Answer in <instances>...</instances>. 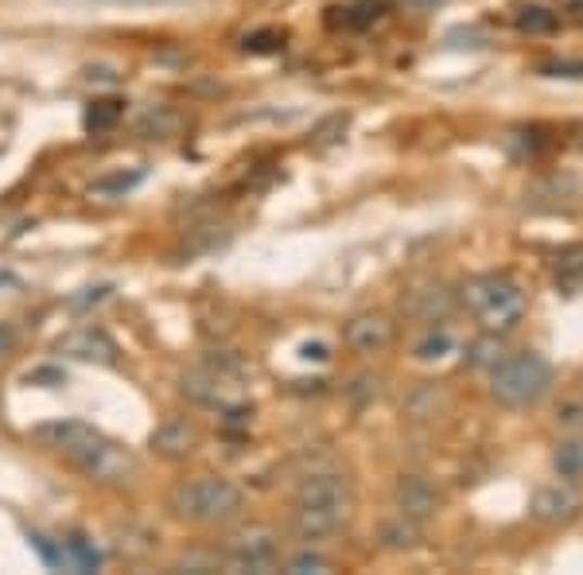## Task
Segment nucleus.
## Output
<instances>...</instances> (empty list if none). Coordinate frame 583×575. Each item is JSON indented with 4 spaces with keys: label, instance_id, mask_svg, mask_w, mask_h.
Listing matches in <instances>:
<instances>
[{
    "label": "nucleus",
    "instance_id": "f257e3e1",
    "mask_svg": "<svg viewBox=\"0 0 583 575\" xmlns=\"http://www.w3.org/2000/svg\"><path fill=\"white\" fill-rule=\"evenodd\" d=\"M31 439L39 447H47V451H59L90 483L129 486L140 478V459L132 455V447L110 439L105 432L86 424V420H51V424H39L31 432Z\"/></svg>",
    "mask_w": 583,
    "mask_h": 575
},
{
    "label": "nucleus",
    "instance_id": "f03ea898",
    "mask_svg": "<svg viewBox=\"0 0 583 575\" xmlns=\"http://www.w3.org/2000/svg\"><path fill=\"white\" fill-rule=\"evenodd\" d=\"M167 510L176 513L187 525H230L245 513V494L230 483V478H218V474H199V478H183V483L172 486L167 494Z\"/></svg>",
    "mask_w": 583,
    "mask_h": 575
},
{
    "label": "nucleus",
    "instance_id": "7ed1b4c3",
    "mask_svg": "<svg viewBox=\"0 0 583 575\" xmlns=\"http://www.w3.org/2000/svg\"><path fill=\"white\" fill-rule=\"evenodd\" d=\"M179 393H183L191 405L214 412H230L238 405H245V366L230 354H211L203 366H191V370L179 378Z\"/></svg>",
    "mask_w": 583,
    "mask_h": 575
},
{
    "label": "nucleus",
    "instance_id": "20e7f679",
    "mask_svg": "<svg viewBox=\"0 0 583 575\" xmlns=\"http://www.w3.org/2000/svg\"><path fill=\"white\" fill-rule=\"evenodd\" d=\"M553 389V362L537 350L506 354L491 370V397L502 409H529Z\"/></svg>",
    "mask_w": 583,
    "mask_h": 575
},
{
    "label": "nucleus",
    "instance_id": "39448f33",
    "mask_svg": "<svg viewBox=\"0 0 583 575\" xmlns=\"http://www.w3.org/2000/svg\"><path fill=\"white\" fill-rule=\"evenodd\" d=\"M464 304L479 319L482 331H509V327L521 323L529 299H525V288L514 277H506V272H482V277L467 280Z\"/></svg>",
    "mask_w": 583,
    "mask_h": 575
},
{
    "label": "nucleus",
    "instance_id": "423d86ee",
    "mask_svg": "<svg viewBox=\"0 0 583 575\" xmlns=\"http://www.w3.org/2000/svg\"><path fill=\"white\" fill-rule=\"evenodd\" d=\"M223 567L250 575L280 572V537L269 525H250V529L233 533L223 545Z\"/></svg>",
    "mask_w": 583,
    "mask_h": 575
},
{
    "label": "nucleus",
    "instance_id": "0eeeda50",
    "mask_svg": "<svg viewBox=\"0 0 583 575\" xmlns=\"http://www.w3.org/2000/svg\"><path fill=\"white\" fill-rule=\"evenodd\" d=\"M580 510H583V498L565 478L537 486L533 498H529V518L537 521V525H568V521L580 518Z\"/></svg>",
    "mask_w": 583,
    "mask_h": 575
},
{
    "label": "nucleus",
    "instance_id": "6e6552de",
    "mask_svg": "<svg viewBox=\"0 0 583 575\" xmlns=\"http://www.w3.org/2000/svg\"><path fill=\"white\" fill-rule=\"evenodd\" d=\"M346 521H351V506H334V501H296L292 506V533L300 540L334 537Z\"/></svg>",
    "mask_w": 583,
    "mask_h": 575
},
{
    "label": "nucleus",
    "instance_id": "1a4fd4ad",
    "mask_svg": "<svg viewBox=\"0 0 583 575\" xmlns=\"http://www.w3.org/2000/svg\"><path fill=\"white\" fill-rule=\"evenodd\" d=\"M55 350L63 358H75V362H98V366L117 362V343H113L102 327H78V331L63 334L55 343Z\"/></svg>",
    "mask_w": 583,
    "mask_h": 575
},
{
    "label": "nucleus",
    "instance_id": "9d476101",
    "mask_svg": "<svg viewBox=\"0 0 583 575\" xmlns=\"http://www.w3.org/2000/svg\"><path fill=\"white\" fill-rule=\"evenodd\" d=\"M393 334H397L393 319L381 311H366V316H354L346 323V346L362 358H373V354H385L393 346Z\"/></svg>",
    "mask_w": 583,
    "mask_h": 575
},
{
    "label": "nucleus",
    "instance_id": "9b49d317",
    "mask_svg": "<svg viewBox=\"0 0 583 575\" xmlns=\"http://www.w3.org/2000/svg\"><path fill=\"white\" fill-rule=\"evenodd\" d=\"M440 501L444 498H440V490L428 483L424 474H401L397 483H393V506L401 513H408V518L432 521L440 513Z\"/></svg>",
    "mask_w": 583,
    "mask_h": 575
},
{
    "label": "nucleus",
    "instance_id": "f8f14e48",
    "mask_svg": "<svg viewBox=\"0 0 583 575\" xmlns=\"http://www.w3.org/2000/svg\"><path fill=\"white\" fill-rule=\"evenodd\" d=\"M149 444H152V451L164 455V459H187V455L199 447V427L187 417H167L164 424H156Z\"/></svg>",
    "mask_w": 583,
    "mask_h": 575
},
{
    "label": "nucleus",
    "instance_id": "ddd939ff",
    "mask_svg": "<svg viewBox=\"0 0 583 575\" xmlns=\"http://www.w3.org/2000/svg\"><path fill=\"white\" fill-rule=\"evenodd\" d=\"M378 537H381V545H385L389 552H413V548L424 540V521H417V518H408V513L393 510L378 525Z\"/></svg>",
    "mask_w": 583,
    "mask_h": 575
},
{
    "label": "nucleus",
    "instance_id": "4468645a",
    "mask_svg": "<svg viewBox=\"0 0 583 575\" xmlns=\"http://www.w3.org/2000/svg\"><path fill=\"white\" fill-rule=\"evenodd\" d=\"M447 311H452V292H447V288H417V292H408V299H405V316L424 319V323L444 319Z\"/></svg>",
    "mask_w": 583,
    "mask_h": 575
},
{
    "label": "nucleus",
    "instance_id": "2eb2a0df",
    "mask_svg": "<svg viewBox=\"0 0 583 575\" xmlns=\"http://www.w3.org/2000/svg\"><path fill=\"white\" fill-rule=\"evenodd\" d=\"M553 471H556V478H565V483H572V486L583 483V436H572L556 447Z\"/></svg>",
    "mask_w": 583,
    "mask_h": 575
},
{
    "label": "nucleus",
    "instance_id": "dca6fc26",
    "mask_svg": "<svg viewBox=\"0 0 583 575\" xmlns=\"http://www.w3.org/2000/svg\"><path fill=\"white\" fill-rule=\"evenodd\" d=\"M121 117H125V102H121V98H98V102L86 105L83 125H86V132H105V129H113Z\"/></svg>",
    "mask_w": 583,
    "mask_h": 575
},
{
    "label": "nucleus",
    "instance_id": "f3484780",
    "mask_svg": "<svg viewBox=\"0 0 583 575\" xmlns=\"http://www.w3.org/2000/svg\"><path fill=\"white\" fill-rule=\"evenodd\" d=\"M506 358V346H502V331L479 334L471 346H467V362L479 366V370H494V366Z\"/></svg>",
    "mask_w": 583,
    "mask_h": 575
},
{
    "label": "nucleus",
    "instance_id": "a211bd4d",
    "mask_svg": "<svg viewBox=\"0 0 583 575\" xmlns=\"http://www.w3.org/2000/svg\"><path fill=\"white\" fill-rule=\"evenodd\" d=\"M339 12H343V28L362 31V28H370V24H378V20L385 16L389 0H354V4H346V9H339Z\"/></svg>",
    "mask_w": 583,
    "mask_h": 575
},
{
    "label": "nucleus",
    "instance_id": "6ab92c4d",
    "mask_svg": "<svg viewBox=\"0 0 583 575\" xmlns=\"http://www.w3.org/2000/svg\"><path fill=\"white\" fill-rule=\"evenodd\" d=\"M514 24H518L521 31H529V36H548V31L560 28V16L548 9H541V4H521L518 16H514Z\"/></svg>",
    "mask_w": 583,
    "mask_h": 575
},
{
    "label": "nucleus",
    "instance_id": "aec40b11",
    "mask_svg": "<svg viewBox=\"0 0 583 575\" xmlns=\"http://www.w3.org/2000/svg\"><path fill=\"white\" fill-rule=\"evenodd\" d=\"M66 552L75 557L78 572H98V567H102V552H98V548H93L86 537H78V533H75L71 540H66Z\"/></svg>",
    "mask_w": 583,
    "mask_h": 575
},
{
    "label": "nucleus",
    "instance_id": "412c9836",
    "mask_svg": "<svg viewBox=\"0 0 583 575\" xmlns=\"http://www.w3.org/2000/svg\"><path fill=\"white\" fill-rule=\"evenodd\" d=\"M140 179H144V171H129V176L121 171V176L98 179V183H93L90 191H93V195H125V191H132V187H137Z\"/></svg>",
    "mask_w": 583,
    "mask_h": 575
},
{
    "label": "nucleus",
    "instance_id": "4be33fe9",
    "mask_svg": "<svg viewBox=\"0 0 583 575\" xmlns=\"http://www.w3.org/2000/svg\"><path fill=\"white\" fill-rule=\"evenodd\" d=\"M447 350H452V334H447V331L435 334V331H432V334L424 338V343L417 346V358H420V362H435V358H444Z\"/></svg>",
    "mask_w": 583,
    "mask_h": 575
},
{
    "label": "nucleus",
    "instance_id": "5701e85b",
    "mask_svg": "<svg viewBox=\"0 0 583 575\" xmlns=\"http://www.w3.org/2000/svg\"><path fill=\"white\" fill-rule=\"evenodd\" d=\"M288 572L292 575H312V572H331V560L319 557V552H300V557L288 560Z\"/></svg>",
    "mask_w": 583,
    "mask_h": 575
},
{
    "label": "nucleus",
    "instance_id": "b1692460",
    "mask_svg": "<svg viewBox=\"0 0 583 575\" xmlns=\"http://www.w3.org/2000/svg\"><path fill=\"white\" fill-rule=\"evenodd\" d=\"M280 47H284L280 31H257V36L245 39V51H253V55H277Z\"/></svg>",
    "mask_w": 583,
    "mask_h": 575
},
{
    "label": "nucleus",
    "instance_id": "393cba45",
    "mask_svg": "<svg viewBox=\"0 0 583 575\" xmlns=\"http://www.w3.org/2000/svg\"><path fill=\"white\" fill-rule=\"evenodd\" d=\"M556 420L565 427H580L583 424V400H565L560 409H556Z\"/></svg>",
    "mask_w": 583,
    "mask_h": 575
},
{
    "label": "nucleus",
    "instance_id": "a878e982",
    "mask_svg": "<svg viewBox=\"0 0 583 575\" xmlns=\"http://www.w3.org/2000/svg\"><path fill=\"white\" fill-rule=\"evenodd\" d=\"M31 548H36L39 557H43V560H47V564H51V567H55V564H63V552H59V548L51 545V540H47L43 533H31Z\"/></svg>",
    "mask_w": 583,
    "mask_h": 575
},
{
    "label": "nucleus",
    "instance_id": "bb28decb",
    "mask_svg": "<svg viewBox=\"0 0 583 575\" xmlns=\"http://www.w3.org/2000/svg\"><path fill=\"white\" fill-rule=\"evenodd\" d=\"M541 75L548 78H583V63H545Z\"/></svg>",
    "mask_w": 583,
    "mask_h": 575
},
{
    "label": "nucleus",
    "instance_id": "cd10ccee",
    "mask_svg": "<svg viewBox=\"0 0 583 575\" xmlns=\"http://www.w3.org/2000/svg\"><path fill=\"white\" fill-rule=\"evenodd\" d=\"M20 346V331H16V323H0V362L9 358L12 350Z\"/></svg>",
    "mask_w": 583,
    "mask_h": 575
},
{
    "label": "nucleus",
    "instance_id": "c85d7f7f",
    "mask_svg": "<svg viewBox=\"0 0 583 575\" xmlns=\"http://www.w3.org/2000/svg\"><path fill=\"white\" fill-rule=\"evenodd\" d=\"M28 381H31V385H39V381H47V385H63L66 378L59 370H31Z\"/></svg>",
    "mask_w": 583,
    "mask_h": 575
},
{
    "label": "nucleus",
    "instance_id": "c756f323",
    "mask_svg": "<svg viewBox=\"0 0 583 575\" xmlns=\"http://www.w3.org/2000/svg\"><path fill=\"white\" fill-rule=\"evenodd\" d=\"M86 78H90V82H117V75H113L110 66H90V71H86Z\"/></svg>",
    "mask_w": 583,
    "mask_h": 575
},
{
    "label": "nucleus",
    "instance_id": "7c9ffc66",
    "mask_svg": "<svg viewBox=\"0 0 583 575\" xmlns=\"http://www.w3.org/2000/svg\"><path fill=\"white\" fill-rule=\"evenodd\" d=\"M300 358H304V362H324V358H327V346H324V343H315V346L307 343Z\"/></svg>",
    "mask_w": 583,
    "mask_h": 575
},
{
    "label": "nucleus",
    "instance_id": "2f4dec72",
    "mask_svg": "<svg viewBox=\"0 0 583 575\" xmlns=\"http://www.w3.org/2000/svg\"><path fill=\"white\" fill-rule=\"evenodd\" d=\"M568 16H572L575 24L583 28V0H568Z\"/></svg>",
    "mask_w": 583,
    "mask_h": 575
}]
</instances>
